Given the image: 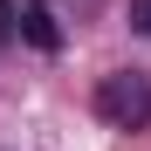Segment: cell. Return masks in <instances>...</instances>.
<instances>
[{
	"label": "cell",
	"mask_w": 151,
	"mask_h": 151,
	"mask_svg": "<svg viewBox=\"0 0 151 151\" xmlns=\"http://www.w3.org/2000/svg\"><path fill=\"white\" fill-rule=\"evenodd\" d=\"M21 35H28L41 55H55V48H62V21H55V7H48V0H28V7H21Z\"/></svg>",
	"instance_id": "2"
},
{
	"label": "cell",
	"mask_w": 151,
	"mask_h": 151,
	"mask_svg": "<svg viewBox=\"0 0 151 151\" xmlns=\"http://www.w3.org/2000/svg\"><path fill=\"white\" fill-rule=\"evenodd\" d=\"M124 21H131L137 35H151V0H131V14H124Z\"/></svg>",
	"instance_id": "4"
},
{
	"label": "cell",
	"mask_w": 151,
	"mask_h": 151,
	"mask_svg": "<svg viewBox=\"0 0 151 151\" xmlns=\"http://www.w3.org/2000/svg\"><path fill=\"white\" fill-rule=\"evenodd\" d=\"M96 117L117 124V131L151 124V76L144 69H110L103 83H96Z\"/></svg>",
	"instance_id": "1"
},
{
	"label": "cell",
	"mask_w": 151,
	"mask_h": 151,
	"mask_svg": "<svg viewBox=\"0 0 151 151\" xmlns=\"http://www.w3.org/2000/svg\"><path fill=\"white\" fill-rule=\"evenodd\" d=\"M14 35H21V7H14V0H0V48H7Z\"/></svg>",
	"instance_id": "3"
}]
</instances>
